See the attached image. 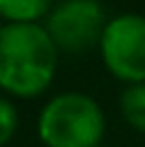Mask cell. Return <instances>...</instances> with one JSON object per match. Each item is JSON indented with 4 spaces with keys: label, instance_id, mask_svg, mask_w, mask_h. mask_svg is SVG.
Listing matches in <instances>:
<instances>
[{
    "label": "cell",
    "instance_id": "obj_2",
    "mask_svg": "<svg viewBox=\"0 0 145 147\" xmlns=\"http://www.w3.org/2000/svg\"><path fill=\"white\" fill-rule=\"evenodd\" d=\"M39 133L51 147H97L104 133V116L89 96L70 92L44 106Z\"/></svg>",
    "mask_w": 145,
    "mask_h": 147
},
{
    "label": "cell",
    "instance_id": "obj_3",
    "mask_svg": "<svg viewBox=\"0 0 145 147\" xmlns=\"http://www.w3.org/2000/svg\"><path fill=\"white\" fill-rule=\"evenodd\" d=\"M99 44L106 68L116 77L133 84L145 82V17L121 15L111 20Z\"/></svg>",
    "mask_w": 145,
    "mask_h": 147
},
{
    "label": "cell",
    "instance_id": "obj_6",
    "mask_svg": "<svg viewBox=\"0 0 145 147\" xmlns=\"http://www.w3.org/2000/svg\"><path fill=\"white\" fill-rule=\"evenodd\" d=\"M48 0H0V12L10 20L17 22H27L39 17L46 10Z\"/></svg>",
    "mask_w": 145,
    "mask_h": 147
},
{
    "label": "cell",
    "instance_id": "obj_4",
    "mask_svg": "<svg viewBox=\"0 0 145 147\" xmlns=\"http://www.w3.org/2000/svg\"><path fill=\"white\" fill-rule=\"evenodd\" d=\"M104 10L97 0H65L48 17V36L65 51L80 53L102 41Z\"/></svg>",
    "mask_w": 145,
    "mask_h": 147
},
{
    "label": "cell",
    "instance_id": "obj_7",
    "mask_svg": "<svg viewBox=\"0 0 145 147\" xmlns=\"http://www.w3.org/2000/svg\"><path fill=\"white\" fill-rule=\"evenodd\" d=\"M15 121H17V116H15L12 104L5 101V99H0V142H5V140L12 135V130H15Z\"/></svg>",
    "mask_w": 145,
    "mask_h": 147
},
{
    "label": "cell",
    "instance_id": "obj_5",
    "mask_svg": "<svg viewBox=\"0 0 145 147\" xmlns=\"http://www.w3.org/2000/svg\"><path fill=\"white\" fill-rule=\"evenodd\" d=\"M121 111L133 128L145 133V82L133 84L121 94Z\"/></svg>",
    "mask_w": 145,
    "mask_h": 147
},
{
    "label": "cell",
    "instance_id": "obj_1",
    "mask_svg": "<svg viewBox=\"0 0 145 147\" xmlns=\"http://www.w3.org/2000/svg\"><path fill=\"white\" fill-rule=\"evenodd\" d=\"M56 68V44L32 22L0 27V84L17 94H36Z\"/></svg>",
    "mask_w": 145,
    "mask_h": 147
}]
</instances>
